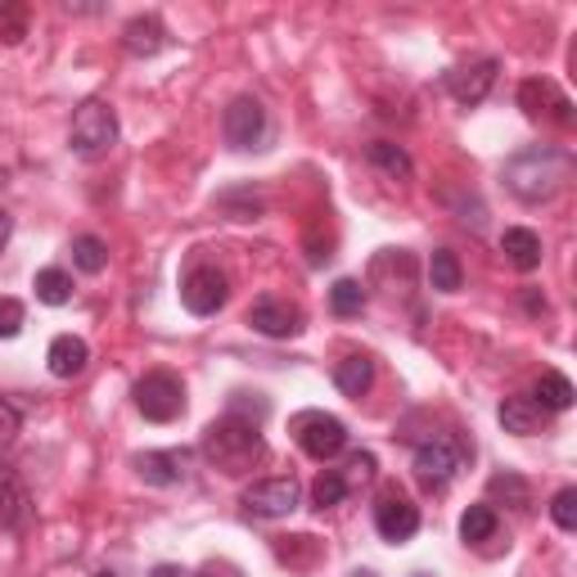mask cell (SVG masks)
<instances>
[{
    "label": "cell",
    "mask_w": 577,
    "mask_h": 577,
    "mask_svg": "<svg viewBox=\"0 0 577 577\" xmlns=\"http://www.w3.org/2000/svg\"><path fill=\"white\" fill-rule=\"evenodd\" d=\"M32 519L28 487L19 483L14 469H0V528H23Z\"/></svg>",
    "instance_id": "cell-17"
},
{
    "label": "cell",
    "mask_w": 577,
    "mask_h": 577,
    "mask_svg": "<svg viewBox=\"0 0 577 577\" xmlns=\"http://www.w3.org/2000/svg\"><path fill=\"white\" fill-rule=\"evenodd\" d=\"M19 424H23V419H19V411H14L6 397H0V452H6V447L19 438Z\"/></svg>",
    "instance_id": "cell-34"
},
{
    "label": "cell",
    "mask_w": 577,
    "mask_h": 577,
    "mask_svg": "<svg viewBox=\"0 0 577 577\" xmlns=\"http://www.w3.org/2000/svg\"><path fill=\"white\" fill-rule=\"evenodd\" d=\"M496 68H500V63H496L492 54L456 63V68L447 72V91H452V100H456V104H465V109L483 104V100H487V91L496 87Z\"/></svg>",
    "instance_id": "cell-9"
},
{
    "label": "cell",
    "mask_w": 577,
    "mask_h": 577,
    "mask_svg": "<svg viewBox=\"0 0 577 577\" xmlns=\"http://www.w3.org/2000/svg\"><path fill=\"white\" fill-rule=\"evenodd\" d=\"M222 131H226L231 150H257L262 135H266V109H262V100H253V95L231 100V109L222 118Z\"/></svg>",
    "instance_id": "cell-10"
},
{
    "label": "cell",
    "mask_w": 577,
    "mask_h": 577,
    "mask_svg": "<svg viewBox=\"0 0 577 577\" xmlns=\"http://www.w3.org/2000/svg\"><path fill=\"white\" fill-rule=\"evenodd\" d=\"M37 298L45 303V307H63L68 298H72V275L63 271V266H45V271H37Z\"/></svg>",
    "instance_id": "cell-24"
},
{
    "label": "cell",
    "mask_w": 577,
    "mask_h": 577,
    "mask_svg": "<svg viewBox=\"0 0 577 577\" xmlns=\"http://www.w3.org/2000/svg\"><path fill=\"white\" fill-rule=\"evenodd\" d=\"M487 492H492V496H510L515 505H528V483L515 478V474H496V478L487 483Z\"/></svg>",
    "instance_id": "cell-31"
},
{
    "label": "cell",
    "mask_w": 577,
    "mask_h": 577,
    "mask_svg": "<svg viewBox=\"0 0 577 577\" xmlns=\"http://www.w3.org/2000/svg\"><path fill=\"white\" fill-rule=\"evenodd\" d=\"M361 307H366V288H361V280H334L330 288V312L334 316H361Z\"/></svg>",
    "instance_id": "cell-27"
},
{
    "label": "cell",
    "mask_w": 577,
    "mask_h": 577,
    "mask_svg": "<svg viewBox=\"0 0 577 577\" xmlns=\"http://www.w3.org/2000/svg\"><path fill=\"white\" fill-rule=\"evenodd\" d=\"M334 384H338L343 397H366L371 384H375V361L361 356V352H356V356H343L338 371H334Z\"/></svg>",
    "instance_id": "cell-20"
},
{
    "label": "cell",
    "mask_w": 577,
    "mask_h": 577,
    "mask_svg": "<svg viewBox=\"0 0 577 577\" xmlns=\"http://www.w3.org/2000/svg\"><path fill=\"white\" fill-rule=\"evenodd\" d=\"M541 406L533 402V393H515V397H505L500 402V424H505V433H515V438H528V433H537L541 428Z\"/></svg>",
    "instance_id": "cell-18"
},
{
    "label": "cell",
    "mask_w": 577,
    "mask_h": 577,
    "mask_svg": "<svg viewBox=\"0 0 577 577\" xmlns=\"http://www.w3.org/2000/svg\"><path fill=\"white\" fill-rule=\"evenodd\" d=\"M231 298V280L226 271L216 266H194L185 280H181V303L190 316H216Z\"/></svg>",
    "instance_id": "cell-7"
},
{
    "label": "cell",
    "mask_w": 577,
    "mask_h": 577,
    "mask_svg": "<svg viewBox=\"0 0 577 577\" xmlns=\"http://www.w3.org/2000/svg\"><path fill=\"white\" fill-rule=\"evenodd\" d=\"M199 452H203L207 465H216L222 474H235V478L249 474V469H257V465L266 460L262 433H257V424L244 419V415H222V419H212V424L203 428Z\"/></svg>",
    "instance_id": "cell-1"
},
{
    "label": "cell",
    "mask_w": 577,
    "mask_h": 577,
    "mask_svg": "<svg viewBox=\"0 0 577 577\" xmlns=\"http://www.w3.org/2000/svg\"><path fill=\"white\" fill-rule=\"evenodd\" d=\"M573 176V159L564 150H550V144H533V150L515 154L505 163V185H510L524 203H541L555 199Z\"/></svg>",
    "instance_id": "cell-2"
},
{
    "label": "cell",
    "mask_w": 577,
    "mask_h": 577,
    "mask_svg": "<svg viewBox=\"0 0 577 577\" xmlns=\"http://www.w3.org/2000/svg\"><path fill=\"white\" fill-rule=\"evenodd\" d=\"M45 361H50V375H54V379H78V375L87 371V361H91V347H87V338H78V334H59V338L50 343Z\"/></svg>",
    "instance_id": "cell-16"
},
{
    "label": "cell",
    "mask_w": 577,
    "mask_h": 577,
    "mask_svg": "<svg viewBox=\"0 0 577 577\" xmlns=\"http://www.w3.org/2000/svg\"><path fill=\"white\" fill-rule=\"evenodd\" d=\"M496 510L492 505H469V510L460 515V537L469 541V546H478V541H492L496 537Z\"/></svg>",
    "instance_id": "cell-26"
},
{
    "label": "cell",
    "mask_w": 577,
    "mask_h": 577,
    "mask_svg": "<svg viewBox=\"0 0 577 577\" xmlns=\"http://www.w3.org/2000/svg\"><path fill=\"white\" fill-rule=\"evenodd\" d=\"M23 330V303L19 298H0V338H14Z\"/></svg>",
    "instance_id": "cell-33"
},
{
    "label": "cell",
    "mask_w": 577,
    "mask_h": 577,
    "mask_svg": "<svg viewBox=\"0 0 577 577\" xmlns=\"http://www.w3.org/2000/svg\"><path fill=\"white\" fill-rule=\"evenodd\" d=\"M500 253H505V262H510L515 271H537L541 266V240L528 226H510V231H505L500 235Z\"/></svg>",
    "instance_id": "cell-19"
},
{
    "label": "cell",
    "mask_w": 577,
    "mask_h": 577,
    "mask_svg": "<svg viewBox=\"0 0 577 577\" xmlns=\"http://www.w3.org/2000/svg\"><path fill=\"white\" fill-rule=\"evenodd\" d=\"M28 37V6L0 0V45H19Z\"/></svg>",
    "instance_id": "cell-28"
},
{
    "label": "cell",
    "mask_w": 577,
    "mask_h": 577,
    "mask_svg": "<svg viewBox=\"0 0 577 577\" xmlns=\"http://www.w3.org/2000/svg\"><path fill=\"white\" fill-rule=\"evenodd\" d=\"M519 109H524L528 118L555 113V122L573 126V100H568V95H559V91H555V82H546V78H533V82H524V87H519Z\"/></svg>",
    "instance_id": "cell-14"
},
{
    "label": "cell",
    "mask_w": 577,
    "mask_h": 577,
    "mask_svg": "<svg viewBox=\"0 0 577 577\" xmlns=\"http://www.w3.org/2000/svg\"><path fill=\"white\" fill-rule=\"evenodd\" d=\"M122 126H118V113L113 104L104 100H87L78 113H72V131H68V144L78 159H104L113 144H118Z\"/></svg>",
    "instance_id": "cell-3"
},
{
    "label": "cell",
    "mask_w": 577,
    "mask_h": 577,
    "mask_svg": "<svg viewBox=\"0 0 577 577\" xmlns=\"http://www.w3.org/2000/svg\"><path fill=\"white\" fill-rule=\"evenodd\" d=\"M375 528H379L384 541L402 546V541H411V537L419 533V510H415V505H411L402 492H384V496L375 500Z\"/></svg>",
    "instance_id": "cell-11"
},
{
    "label": "cell",
    "mask_w": 577,
    "mask_h": 577,
    "mask_svg": "<svg viewBox=\"0 0 577 577\" xmlns=\"http://www.w3.org/2000/svg\"><path fill=\"white\" fill-rule=\"evenodd\" d=\"M469 460V447L460 443V433H438L415 447V483L424 492H443Z\"/></svg>",
    "instance_id": "cell-4"
},
{
    "label": "cell",
    "mask_w": 577,
    "mask_h": 577,
    "mask_svg": "<svg viewBox=\"0 0 577 577\" xmlns=\"http://www.w3.org/2000/svg\"><path fill=\"white\" fill-rule=\"evenodd\" d=\"M428 280H433V288H438V294H456V288L465 284L460 257H456L452 249H438V253L428 257Z\"/></svg>",
    "instance_id": "cell-23"
},
{
    "label": "cell",
    "mask_w": 577,
    "mask_h": 577,
    "mask_svg": "<svg viewBox=\"0 0 577 577\" xmlns=\"http://www.w3.org/2000/svg\"><path fill=\"white\" fill-rule=\"evenodd\" d=\"M95 577H118V573H109V568H104V573H95Z\"/></svg>",
    "instance_id": "cell-37"
},
{
    "label": "cell",
    "mask_w": 577,
    "mask_h": 577,
    "mask_svg": "<svg viewBox=\"0 0 577 577\" xmlns=\"http://www.w3.org/2000/svg\"><path fill=\"white\" fill-rule=\"evenodd\" d=\"M294 443L312 456V460H334L343 447H347V428H343V419H334V415H325V411H303V415H294Z\"/></svg>",
    "instance_id": "cell-6"
},
{
    "label": "cell",
    "mask_w": 577,
    "mask_h": 577,
    "mask_svg": "<svg viewBox=\"0 0 577 577\" xmlns=\"http://www.w3.org/2000/svg\"><path fill=\"white\" fill-rule=\"evenodd\" d=\"M190 452L185 447H172V452H144V456H135L131 465H135V474L150 483V487H172V483H185L190 478Z\"/></svg>",
    "instance_id": "cell-13"
},
{
    "label": "cell",
    "mask_w": 577,
    "mask_h": 577,
    "mask_svg": "<svg viewBox=\"0 0 577 577\" xmlns=\"http://www.w3.org/2000/svg\"><path fill=\"white\" fill-rule=\"evenodd\" d=\"M550 519H555V528H564V533L577 528V487H559V492H555V500H550Z\"/></svg>",
    "instance_id": "cell-30"
},
{
    "label": "cell",
    "mask_w": 577,
    "mask_h": 577,
    "mask_svg": "<svg viewBox=\"0 0 577 577\" xmlns=\"http://www.w3.org/2000/svg\"><path fill=\"white\" fill-rule=\"evenodd\" d=\"M135 411L154 424H172L181 411H185V384L172 375V371H150L140 384H135Z\"/></svg>",
    "instance_id": "cell-5"
},
{
    "label": "cell",
    "mask_w": 577,
    "mask_h": 577,
    "mask_svg": "<svg viewBox=\"0 0 577 577\" xmlns=\"http://www.w3.org/2000/svg\"><path fill=\"white\" fill-rule=\"evenodd\" d=\"M10 231H14V216H10L6 207H0V249L10 244Z\"/></svg>",
    "instance_id": "cell-35"
},
{
    "label": "cell",
    "mask_w": 577,
    "mask_h": 577,
    "mask_svg": "<svg viewBox=\"0 0 577 577\" xmlns=\"http://www.w3.org/2000/svg\"><path fill=\"white\" fill-rule=\"evenodd\" d=\"M163 45H168V28H163L159 14H140L122 28V50L135 54V59H154Z\"/></svg>",
    "instance_id": "cell-15"
},
{
    "label": "cell",
    "mask_w": 577,
    "mask_h": 577,
    "mask_svg": "<svg viewBox=\"0 0 577 577\" xmlns=\"http://www.w3.org/2000/svg\"><path fill=\"white\" fill-rule=\"evenodd\" d=\"M352 577H375V573H352Z\"/></svg>",
    "instance_id": "cell-38"
},
{
    "label": "cell",
    "mask_w": 577,
    "mask_h": 577,
    "mask_svg": "<svg viewBox=\"0 0 577 577\" xmlns=\"http://www.w3.org/2000/svg\"><path fill=\"white\" fill-rule=\"evenodd\" d=\"M303 500V487L294 478H257L253 487H244V510L257 519H284L294 515Z\"/></svg>",
    "instance_id": "cell-8"
},
{
    "label": "cell",
    "mask_w": 577,
    "mask_h": 577,
    "mask_svg": "<svg viewBox=\"0 0 577 577\" xmlns=\"http://www.w3.org/2000/svg\"><path fill=\"white\" fill-rule=\"evenodd\" d=\"M573 384H568V375H559V371H546L541 379H537V388H533V402L541 406V411H568L573 406Z\"/></svg>",
    "instance_id": "cell-21"
},
{
    "label": "cell",
    "mask_w": 577,
    "mask_h": 577,
    "mask_svg": "<svg viewBox=\"0 0 577 577\" xmlns=\"http://www.w3.org/2000/svg\"><path fill=\"white\" fill-rule=\"evenodd\" d=\"M249 325H253L257 334H266V338H294V334L303 330V312L288 303V298L266 294V298H257V303L249 307Z\"/></svg>",
    "instance_id": "cell-12"
},
{
    "label": "cell",
    "mask_w": 577,
    "mask_h": 577,
    "mask_svg": "<svg viewBox=\"0 0 577 577\" xmlns=\"http://www.w3.org/2000/svg\"><path fill=\"white\" fill-rule=\"evenodd\" d=\"M366 159H371V168H375V172H384L388 181H406V176H411V159H406V150H402V144L375 140L371 150H366Z\"/></svg>",
    "instance_id": "cell-22"
},
{
    "label": "cell",
    "mask_w": 577,
    "mask_h": 577,
    "mask_svg": "<svg viewBox=\"0 0 577 577\" xmlns=\"http://www.w3.org/2000/svg\"><path fill=\"white\" fill-rule=\"evenodd\" d=\"M150 577H181V568H172V564H159Z\"/></svg>",
    "instance_id": "cell-36"
},
{
    "label": "cell",
    "mask_w": 577,
    "mask_h": 577,
    "mask_svg": "<svg viewBox=\"0 0 577 577\" xmlns=\"http://www.w3.org/2000/svg\"><path fill=\"white\" fill-rule=\"evenodd\" d=\"M343 474V469H338ZM375 478V456L371 452H361V456H352L347 460V474H343V483H347V492L356 487V483H371Z\"/></svg>",
    "instance_id": "cell-32"
},
{
    "label": "cell",
    "mask_w": 577,
    "mask_h": 577,
    "mask_svg": "<svg viewBox=\"0 0 577 577\" xmlns=\"http://www.w3.org/2000/svg\"><path fill=\"white\" fill-rule=\"evenodd\" d=\"M72 266L87 271V275H100L109 266V244L100 235H78L72 240Z\"/></svg>",
    "instance_id": "cell-25"
},
{
    "label": "cell",
    "mask_w": 577,
    "mask_h": 577,
    "mask_svg": "<svg viewBox=\"0 0 577 577\" xmlns=\"http://www.w3.org/2000/svg\"><path fill=\"white\" fill-rule=\"evenodd\" d=\"M343 500H347L343 474H338V469H325V474L312 483V505H316V510H334V505H343Z\"/></svg>",
    "instance_id": "cell-29"
},
{
    "label": "cell",
    "mask_w": 577,
    "mask_h": 577,
    "mask_svg": "<svg viewBox=\"0 0 577 577\" xmlns=\"http://www.w3.org/2000/svg\"><path fill=\"white\" fill-rule=\"evenodd\" d=\"M199 577H207V573H199Z\"/></svg>",
    "instance_id": "cell-39"
}]
</instances>
